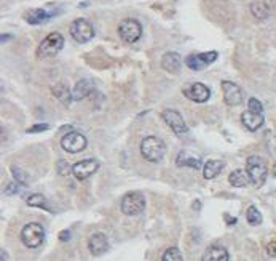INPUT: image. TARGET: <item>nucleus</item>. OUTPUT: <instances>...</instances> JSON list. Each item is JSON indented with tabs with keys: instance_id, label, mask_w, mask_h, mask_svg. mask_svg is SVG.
<instances>
[{
	"instance_id": "14",
	"label": "nucleus",
	"mask_w": 276,
	"mask_h": 261,
	"mask_svg": "<svg viewBox=\"0 0 276 261\" xmlns=\"http://www.w3.org/2000/svg\"><path fill=\"white\" fill-rule=\"evenodd\" d=\"M59 11L56 10H47V8H34V10H29L26 13V21L29 24L37 26V24H42V23H47L53 16H56Z\"/></svg>"
},
{
	"instance_id": "22",
	"label": "nucleus",
	"mask_w": 276,
	"mask_h": 261,
	"mask_svg": "<svg viewBox=\"0 0 276 261\" xmlns=\"http://www.w3.org/2000/svg\"><path fill=\"white\" fill-rule=\"evenodd\" d=\"M228 183L233 186V188H246L251 183V178L248 175V171L238 168L235 171H232L228 176Z\"/></svg>"
},
{
	"instance_id": "18",
	"label": "nucleus",
	"mask_w": 276,
	"mask_h": 261,
	"mask_svg": "<svg viewBox=\"0 0 276 261\" xmlns=\"http://www.w3.org/2000/svg\"><path fill=\"white\" fill-rule=\"evenodd\" d=\"M228 252L225 247H222V245H211V247H207L206 252L203 253V258L201 261H228Z\"/></svg>"
},
{
	"instance_id": "36",
	"label": "nucleus",
	"mask_w": 276,
	"mask_h": 261,
	"mask_svg": "<svg viewBox=\"0 0 276 261\" xmlns=\"http://www.w3.org/2000/svg\"><path fill=\"white\" fill-rule=\"evenodd\" d=\"M225 218H227V223H228V225H235V223H236V218H230L228 215H225Z\"/></svg>"
},
{
	"instance_id": "1",
	"label": "nucleus",
	"mask_w": 276,
	"mask_h": 261,
	"mask_svg": "<svg viewBox=\"0 0 276 261\" xmlns=\"http://www.w3.org/2000/svg\"><path fill=\"white\" fill-rule=\"evenodd\" d=\"M166 152V146L165 143L158 138V136H145L142 141H140V154L147 162H160L163 157H165Z\"/></svg>"
},
{
	"instance_id": "4",
	"label": "nucleus",
	"mask_w": 276,
	"mask_h": 261,
	"mask_svg": "<svg viewBox=\"0 0 276 261\" xmlns=\"http://www.w3.org/2000/svg\"><path fill=\"white\" fill-rule=\"evenodd\" d=\"M21 241L27 249H37L40 247L45 241V229L39 223H27L21 229Z\"/></svg>"
},
{
	"instance_id": "24",
	"label": "nucleus",
	"mask_w": 276,
	"mask_h": 261,
	"mask_svg": "<svg viewBox=\"0 0 276 261\" xmlns=\"http://www.w3.org/2000/svg\"><path fill=\"white\" fill-rule=\"evenodd\" d=\"M251 13L254 14V18L264 21L270 16V6L265 2H254V3H251Z\"/></svg>"
},
{
	"instance_id": "34",
	"label": "nucleus",
	"mask_w": 276,
	"mask_h": 261,
	"mask_svg": "<svg viewBox=\"0 0 276 261\" xmlns=\"http://www.w3.org/2000/svg\"><path fill=\"white\" fill-rule=\"evenodd\" d=\"M70 239V231H61V234H59V241L61 242H66V241H69Z\"/></svg>"
},
{
	"instance_id": "11",
	"label": "nucleus",
	"mask_w": 276,
	"mask_h": 261,
	"mask_svg": "<svg viewBox=\"0 0 276 261\" xmlns=\"http://www.w3.org/2000/svg\"><path fill=\"white\" fill-rule=\"evenodd\" d=\"M217 51H206V53H193L185 58V64L192 71H201L207 68L217 59Z\"/></svg>"
},
{
	"instance_id": "7",
	"label": "nucleus",
	"mask_w": 276,
	"mask_h": 261,
	"mask_svg": "<svg viewBox=\"0 0 276 261\" xmlns=\"http://www.w3.org/2000/svg\"><path fill=\"white\" fill-rule=\"evenodd\" d=\"M69 32L72 35V39L75 40L77 43H88L94 37L93 26L83 18H78L75 21H72V24L69 27Z\"/></svg>"
},
{
	"instance_id": "31",
	"label": "nucleus",
	"mask_w": 276,
	"mask_h": 261,
	"mask_svg": "<svg viewBox=\"0 0 276 261\" xmlns=\"http://www.w3.org/2000/svg\"><path fill=\"white\" fill-rule=\"evenodd\" d=\"M48 129H50L48 124H37V125L29 127V129L26 130V133H40V131H47Z\"/></svg>"
},
{
	"instance_id": "8",
	"label": "nucleus",
	"mask_w": 276,
	"mask_h": 261,
	"mask_svg": "<svg viewBox=\"0 0 276 261\" xmlns=\"http://www.w3.org/2000/svg\"><path fill=\"white\" fill-rule=\"evenodd\" d=\"M86 144H88L86 136L81 135L80 131L70 130L69 133H66V135L61 138V147L64 149L66 152H69V154L81 152L86 147Z\"/></svg>"
},
{
	"instance_id": "19",
	"label": "nucleus",
	"mask_w": 276,
	"mask_h": 261,
	"mask_svg": "<svg viewBox=\"0 0 276 261\" xmlns=\"http://www.w3.org/2000/svg\"><path fill=\"white\" fill-rule=\"evenodd\" d=\"M176 165L177 167H189V168H201V159L198 157V155H193L187 151H182L177 154L176 157Z\"/></svg>"
},
{
	"instance_id": "23",
	"label": "nucleus",
	"mask_w": 276,
	"mask_h": 261,
	"mask_svg": "<svg viewBox=\"0 0 276 261\" xmlns=\"http://www.w3.org/2000/svg\"><path fill=\"white\" fill-rule=\"evenodd\" d=\"M51 92H53L55 98H58V101H61L64 106H69V104L73 101L72 98V92L67 88V85L64 84H56L53 85V88H51Z\"/></svg>"
},
{
	"instance_id": "30",
	"label": "nucleus",
	"mask_w": 276,
	"mask_h": 261,
	"mask_svg": "<svg viewBox=\"0 0 276 261\" xmlns=\"http://www.w3.org/2000/svg\"><path fill=\"white\" fill-rule=\"evenodd\" d=\"M11 171H13V176H14V180H16V183H19L21 186H26V184H27V176H26V173H22V171H21L19 168H16V167H13Z\"/></svg>"
},
{
	"instance_id": "28",
	"label": "nucleus",
	"mask_w": 276,
	"mask_h": 261,
	"mask_svg": "<svg viewBox=\"0 0 276 261\" xmlns=\"http://www.w3.org/2000/svg\"><path fill=\"white\" fill-rule=\"evenodd\" d=\"M248 109L252 111V113L264 114V106H262V103H260L257 98H249V101H248Z\"/></svg>"
},
{
	"instance_id": "16",
	"label": "nucleus",
	"mask_w": 276,
	"mask_h": 261,
	"mask_svg": "<svg viewBox=\"0 0 276 261\" xmlns=\"http://www.w3.org/2000/svg\"><path fill=\"white\" fill-rule=\"evenodd\" d=\"M182 66V58L176 51H168L161 58V68L169 74H177Z\"/></svg>"
},
{
	"instance_id": "29",
	"label": "nucleus",
	"mask_w": 276,
	"mask_h": 261,
	"mask_svg": "<svg viewBox=\"0 0 276 261\" xmlns=\"http://www.w3.org/2000/svg\"><path fill=\"white\" fill-rule=\"evenodd\" d=\"M56 170H58V173L61 176H69L70 171H72V167L66 160H59L58 165H56Z\"/></svg>"
},
{
	"instance_id": "17",
	"label": "nucleus",
	"mask_w": 276,
	"mask_h": 261,
	"mask_svg": "<svg viewBox=\"0 0 276 261\" xmlns=\"http://www.w3.org/2000/svg\"><path fill=\"white\" fill-rule=\"evenodd\" d=\"M241 122L243 125L248 129L249 131H256L259 130L260 127L264 124V114H257V113H252V111H244L241 114Z\"/></svg>"
},
{
	"instance_id": "9",
	"label": "nucleus",
	"mask_w": 276,
	"mask_h": 261,
	"mask_svg": "<svg viewBox=\"0 0 276 261\" xmlns=\"http://www.w3.org/2000/svg\"><path fill=\"white\" fill-rule=\"evenodd\" d=\"M161 119L177 136H184L189 133V127L185 124L184 117L179 114L176 109H165L161 113Z\"/></svg>"
},
{
	"instance_id": "37",
	"label": "nucleus",
	"mask_w": 276,
	"mask_h": 261,
	"mask_svg": "<svg viewBox=\"0 0 276 261\" xmlns=\"http://www.w3.org/2000/svg\"><path fill=\"white\" fill-rule=\"evenodd\" d=\"M0 257H2V258H0V261H6V257H8V255H6L5 250H2V253H0Z\"/></svg>"
},
{
	"instance_id": "13",
	"label": "nucleus",
	"mask_w": 276,
	"mask_h": 261,
	"mask_svg": "<svg viewBox=\"0 0 276 261\" xmlns=\"http://www.w3.org/2000/svg\"><path fill=\"white\" fill-rule=\"evenodd\" d=\"M220 85H222V92H223V101H225L227 106H230V108L240 106V104L243 103L241 88L230 80H223Z\"/></svg>"
},
{
	"instance_id": "6",
	"label": "nucleus",
	"mask_w": 276,
	"mask_h": 261,
	"mask_svg": "<svg viewBox=\"0 0 276 261\" xmlns=\"http://www.w3.org/2000/svg\"><path fill=\"white\" fill-rule=\"evenodd\" d=\"M118 35L120 39L126 43H134L140 39L142 35V26H140L139 21L136 19H123L120 24H118Z\"/></svg>"
},
{
	"instance_id": "10",
	"label": "nucleus",
	"mask_w": 276,
	"mask_h": 261,
	"mask_svg": "<svg viewBox=\"0 0 276 261\" xmlns=\"http://www.w3.org/2000/svg\"><path fill=\"white\" fill-rule=\"evenodd\" d=\"M182 93L185 98H189L193 103H206L211 96L209 87H206L201 82H193V84L185 85L182 88Z\"/></svg>"
},
{
	"instance_id": "32",
	"label": "nucleus",
	"mask_w": 276,
	"mask_h": 261,
	"mask_svg": "<svg viewBox=\"0 0 276 261\" xmlns=\"http://www.w3.org/2000/svg\"><path fill=\"white\" fill-rule=\"evenodd\" d=\"M19 186H21V184H19V183H16V181L10 183V184L5 188V194H6V196H13V194H18V192L21 191Z\"/></svg>"
},
{
	"instance_id": "25",
	"label": "nucleus",
	"mask_w": 276,
	"mask_h": 261,
	"mask_svg": "<svg viewBox=\"0 0 276 261\" xmlns=\"http://www.w3.org/2000/svg\"><path fill=\"white\" fill-rule=\"evenodd\" d=\"M246 220H248V223L251 226H257L262 223V213L259 212V208L254 207V205H251L248 208V212H246Z\"/></svg>"
},
{
	"instance_id": "3",
	"label": "nucleus",
	"mask_w": 276,
	"mask_h": 261,
	"mask_svg": "<svg viewBox=\"0 0 276 261\" xmlns=\"http://www.w3.org/2000/svg\"><path fill=\"white\" fill-rule=\"evenodd\" d=\"M64 47V37L59 32H51L40 42L37 48V56L39 58H53Z\"/></svg>"
},
{
	"instance_id": "35",
	"label": "nucleus",
	"mask_w": 276,
	"mask_h": 261,
	"mask_svg": "<svg viewBox=\"0 0 276 261\" xmlns=\"http://www.w3.org/2000/svg\"><path fill=\"white\" fill-rule=\"evenodd\" d=\"M11 39H13V35H10V34H2V37H0V42L5 43V42H8V40H11Z\"/></svg>"
},
{
	"instance_id": "2",
	"label": "nucleus",
	"mask_w": 276,
	"mask_h": 261,
	"mask_svg": "<svg viewBox=\"0 0 276 261\" xmlns=\"http://www.w3.org/2000/svg\"><path fill=\"white\" fill-rule=\"evenodd\" d=\"M246 171H248L251 183L256 188H262L265 184L268 168L262 157H259V155H251V157H248V160H246Z\"/></svg>"
},
{
	"instance_id": "27",
	"label": "nucleus",
	"mask_w": 276,
	"mask_h": 261,
	"mask_svg": "<svg viewBox=\"0 0 276 261\" xmlns=\"http://www.w3.org/2000/svg\"><path fill=\"white\" fill-rule=\"evenodd\" d=\"M161 261H184L182 253L177 247H169L165 253H163Z\"/></svg>"
},
{
	"instance_id": "20",
	"label": "nucleus",
	"mask_w": 276,
	"mask_h": 261,
	"mask_svg": "<svg viewBox=\"0 0 276 261\" xmlns=\"http://www.w3.org/2000/svg\"><path fill=\"white\" fill-rule=\"evenodd\" d=\"M93 92V82L88 80V79H81L78 80L75 87H73L72 90V98L73 101H80V100H85L86 96Z\"/></svg>"
},
{
	"instance_id": "21",
	"label": "nucleus",
	"mask_w": 276,
	"mask_h": 261,
	"mask_svg": "<svg viewBox=\"0 0 276 261\" xmlns=\"http://www.w3.org/2000/svg\"><path fill=\"white\" fill-rule=\"evenodd\" d=\"M223 167H225V162H222V160H207L205 162V165H203V176H205V180H214L215 176L220 175V171L223 170Z\"/></svg>"
},
{
	"instance_id": "38",
	"label": "nucleus",
	"mask_w": 276,
	"mask_h": 261,
	"mask_svg": "<svg viewBox=\"0 0 276 261\" xmlns=\"http://www.w3.org/2000/svg\"><path fill=\"white\" fill-rule=\"evenodd\" d=\"M275 176H276V168H275Z\"/></svg>"
},
{
	"instance_id": "33",
	"label": "nucleus",
	"mask_w": 276,
	"mask_h": 261,
	"mask_svg": "<svg viewBox=\"0 0 276 261\" xmlns=\"http://www.w3.org/2000/svg\"><path fill=\"white\" fill-rule=\"evenodd\" d=\"M267 252L270 257H276V239H272L267 245Z\"/></svg>"
},
{
	"instance_id": "5",
	"label": "nucleus",
	"mask_w": 276,
	"mask_h": 261,
	"mask_svg": "<svg viewBox=\"0 0 276 261\" xmlns=\"http://www.w3.org/2000/svg\"><path fill=\"white\" fill-rule=\"evenodd\" d=\"M120 208H122V212L126 216H136L139 213H142L144 208H145V197H144V194H140L138 191L125 194L123 199H122Z\"/></svg>"
},
{
	"instance_id": "12",
	"label": "nucleus",
	"mask_w": 276,
	"mask_h": 261,
	"mask_svg": "<svg viewBox=\"0 0 276 261\" xmlns=\"http://www.w3.org/2000/svg\"><path fill=\"white\" fill-rule=\"evenodd\" d=\"M99 168V162L96 159H83L72 165V175L77 178L78 181H85L89 176L94 175Z\"/></svg>"
},
{
	"instance_id": "15",
	"label": "nucleus",
	"mask_w": 276,
	"mask_h": 261,
	"mask_svg": "<svg viewBox=\"0 0 276 261\" xmlns=\"http://www.w3.org/2000/svg\"><path fill=\"white\" fill-rule=\"evenodd\" d=\"M88 249L91 252L93 257H99L102 253H106L109 250V241L106 234L96 233L88 239Z\"/></svg>"
},
{
	"instance_id": "26",
	"label": "nucleus",
	"mask_w": 276,
	"mask_h": 261,
	"mask_svg": "<svg viewBox=\"0 0 276 261\" xmlns=\"http://www.w3.org/2000/svg\"><path fill=\"white\" fill-rule=\"evenodd\" d=\"M27 205L35 207V208H43V210H50V207L47 204V199H45L42 194H32V196L27 197Z\"/></svg>"
}]
</instances>
